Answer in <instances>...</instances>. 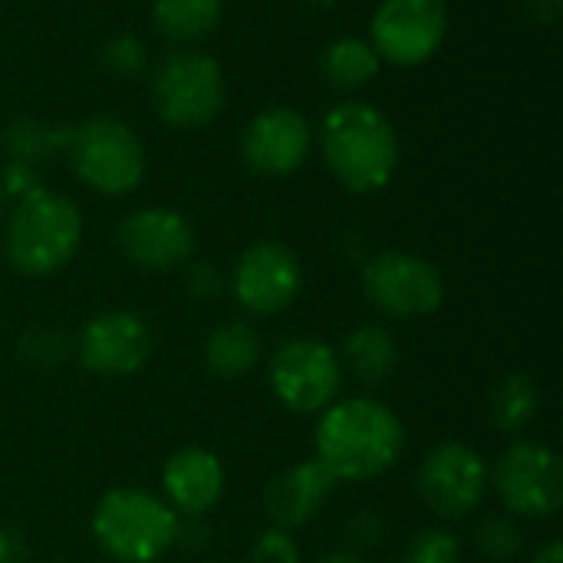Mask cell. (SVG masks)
I'll list each match as a JSON object with an SVG mask.
<instances>
[{
  "label": "cell",
  "instance_id": "cell-3",
  "mask_svg": "<svg viewBox=\"0 0 563 563\" xmlns=\"http://www.w3.org/2000/svg\"><path fill=\"white\" fill-rule=\"evenodd\" d=\"M82 241V218L79 208L49 191L36 188L16 201L7 221V261L23 277H49L63 271Z\"/></svg>",
  "mask_w": 563,
  "mask_h": 563
},
{
  "label": "cell",
  "instance_id": "cell-12",
  "mask_svg": "<svg viewBox=\"0 0 563 563\" xmlns=\"http://www.w3.org/2000/svg\"><path fill=\"white\" fill-rule=\"evenodd\" d=\"M300 287H303V271L297 254L274 241H261L247 247L231 271V294L254 317H271L287 310L300 297Z\"/></svg>",
  "mask_w": 563,
  "mask_h": 563
},
{
  "label": "cell",
  "instance_id": "cell-6",
  "mask_svg": "<svg viewBox=\"0 0 563 563\" xmlns=\"http://www.w3.org/2000/svg\"><path fill=\"white\" fill-rule=\"evenodd\" d=\"M152 102L165 125L201 129L224 109V73L208 53H168L152 76Z\"/></svg>",
  "mask_w": 563,
  "mask_h": 563
},
{
  "label": "cell",
  "instance_id": "cell-31",
  "mask_svg": "<svg viewBox=\"0 0 563 563\" xmlns=\"http://www.w3.org/2000/svg\"><path fill=\"white\" fill-rule=\"evenodd\" d=\"M23 558H26V544L20 531L10 525H0V563H23Z\"/></svg>",
  "mask_w": 563,
  "mask_h": 563
},
{
  "label": "cell",
  "instance_id": "cell-17",
  "mask_svg": "<svg viewBox=\"0 0 563 563\" xmlns=\"http://www.w3.org/2000/svg\"><path fill=\"white\" fill-rule=\"evenodd\" d=\"M333 488H336V482L330 478V472L317 459H310V462L290 465L267 485L264 511L274 521V528L297 531L320 515V508L327 505Z\"/></svg>",
  "mask_w": 563,
  "mask_h": 563
},
{
  "label": "cell",
  "instance_id": "cell-7",
  "mask_svg": "<svg viewBox=\"0 0 563 563\" xmlns=\"http://www.w3.org/2000/svg\"><path fill=\"white\" fill-rule=\"evenodd\" d=\"M366 300L396 320L429 317L445 303V280L439 267L409 251H379L363 267Z\"/></svg>",
  "mask_w": 563,
  "mask_h": 563
},
{
  "label": "cell",
  "instance_id": "cell-24",
  "mask_svg": "<svg viewBox=\"0 0 563 563\" xmlns=\"http://www.w3.org/2000/svg\"><path fill=\"white\" fill-rule=\"evenodd\" d=\"M475 548L488 561H511L525 548V531L511 515H488L475 528Z\"/></svg>",
  "mask_w": 563,
  "mask_h": 563
},
{
  "label": "cell",
  "instance_id": "cell-33",
  "mask_svg": "<svg viewBox=\"0 0 563 563\" xmlns=\"http://www.w3.org/2000/svg\"><path fill=\"white\" fill-rule=\"evenodd\" d=\"M531 563H563V544L561 541H551V544H544V548L534 554V561Z\"/></svg>",
  "mask_w": 563,
  "mask_h": 563
},
{
  "label": "cell",
  "instance_id": "cell-34",
  "mask_svg": "<svg viewBox=\"0 0 563 563\" xmlns=\"http://www.w3.org/2000/svg\"><path fill=\"white\" fill-rule=\"evenodd\" d=\"M320 563H363L356 554H350V551H336V554H327Z\"/></svg>",
  "mask_w": 563,
  "mask_h": 563
},
{
  "label": "cell",
  "instance_id": "cell-28",
  "mask_svg": "<svg viewBox=\"0 0 563 563\" xmlns=\"http://www.w3.org/2000/svg\"><path fill=\"white\" fill-rule=\"evenodd\" d=\"M251 563H300V544L290 538V531L267 528L251 548Z\"/></svg>",
  "mask_w": 563,
  "mask_h": 563
},
{
  "label": "cell",
  "instance_id": "cell-36",
  "mask_svg": "<svg viewBox=\"0 0 563 563\" xmlns=\"http://www.w3.org/2000/svg\"><path fill=\"white\" fill-rule=\"evenodd\" d=\"M3 208H7V191H3V185H0V214H3Z\"/></svg>",
  "mask_w": 563,
  "mask_h": 563
},
{
  "label": "cell",
  "instance_id": "cell-25",
  "mask_svg": "<svg viewBox=\"0 0 563 563\" xmlns=\"http://www.w3.org/2000/svg\"><path fill=\"white\" fill-rule=\"evenodd\" d=\"M102 66L112 76L135 79L148 66V46L132 33H115L102 43Z\"/></svg>",
  "mask_w": 563,
  "mask_h": 563
},
{
  "label": "cell",
  "instance_id": "cell-18",
  "mask_svg": "<svg viewBox=\"0 0 563 563\" xmlns=\"http://www.w3.org/2000/svg\"><path fill=\"white\" fill-rule=\"evenodd\" d=\"M396 363H399V343L379 323H363L343 340L340 366L353 373L363 386H379L383 379H389Z\"/></svg>",
  "mask_w": 563,
  "mask_h": 563
},
{
  "label": "cell",
  "instance_id": "cell-11",
  "mask_svg": "<svg viewBox=\"0 0 563 563\" xmlns=\"http://www.w3.org/2000/svg\"><path fill=\"white\" fill-rule=\"evenodd\" d=\"M416 485L432 515L442 521H462L485 501L488 465L472 445L442 442L422 459Z\"/></svg>",
  "mask_w": 563,
  "mask_h": 563
},
{
  "label": "cell",
  "instance_id": "cell-29",
  "mask_svg": "<svg viewBox=\"0 0 563 563\" xmlns=\"http://www.w3.org/2000/svg\"><path fill=\"white\" fill-rule=\"evenodd\" d=\"M0 185L7 191V198H26L30 191L40 188V175H36V165H26V162H7V168L0 172Z\"/></svg>",
  "mask_w": 563,
  "mask_h": 563
},
{
  "label": "cell",
  "instance_id": "cell-35",
  "mask_svg": "<svg viewBox=\"0 0 563 563\" xmlns=\"http://www.w3.org/2000/svg\"><path fill=\"white\" fill-rule=\"evenodd\" d=\"M307 7H317V10H327V7H336L340 0H303Z\"/></svg>",
  "mask_w": 563,
  "mask_h": 563
},
{
  "label": "cell",
  "instance_id": "cell-22",
  "mask_svg": "<svg viewBox=\"0 0 563 563\" xmlns=\"http://www.w3.org/2000/svg\"><path fill=\"white\" fill-rule=\"evenodd\" d=\"M541 412V386L528 373H508L492 393V422L505 435L525 432Z\"/></svg>",
  "mask_w": 563,
  "mask_h": 563
},
{
  "label": "cell",
  "instance_id": "cell-9",
  "mask_svg": "<svg viewBox=\"0 0 563 563\" xmlns=\"http://www.w3.org/2000/svg\"><path fill=\"white\" fill-rule=\"evenodd\" d=\"M277 402L300 416H320L336 402L343 366L333 346L320 340H287L267 369Z\"/></svg>",
  "mask_w": 563,
  "mask_h": 563
},
{
  "label": "cell",
  "instance_id": "cell-32",
  "mask_svg": "<svg viewBox=\"0 0 563 563\" xmlns=\"http://www.w3.org/2000/svg\"><path fill=\"white\" fill-rule=\"evenodd\" d=\"M563 0H528V16L541 26H554L561 20Z\"/></svg>",
  "mask_w": 563,
  "mask_h": 563
},
{
  "label": "cell",
  "instance_id": "cell-4",
  "mask_svg": "<svg viewBox=\"0 0 563 563\" xmlns=\"http://www.w3.org/2000/svg\"><path fill=\"white\" fill-rule=\"evenodd\" d=\"M181 518L168 501L139 492L112 488L92 511V538L115 563H155L175 548Z\"/></svg>",
  "mask_w": 563,
  "mask_h": 563
},
{
  "label": "cell",
  "instance_id": "cell-14",
  "mask_svg": "<svg viewBox=\"0 0 563 563\" xmlns=\"http://www.w3.org/2000/svg\"><path fill=\"white\" fill-rule=\"evenodd\" d=\"M313 148L310 119L290 106H271L257 112L241 139V155L247 168L267 178L294 175Z\"/></svg>",
  "mask_w": 563,
  "mask_h": 563
},
{
  "label": "cell",
  "instance_id": "cell-15",
  "mask_svg": "<svg viewBox=\"0 0 563 563\" xmlns=\"http://www.w3.org/2000/svg\"><path fill=\"white\" fill-rule=\"evenodd\" d=\"M119 251L142 271H172L191 261L195 228L172 208H142L119 224Z\"/></svg>",
  "mask_w": 563,
  "mask_h": 563
},
{
  "label": "cell",
  "instance_id": "cell-27",
  "mask_svg": "<svg viewBox=\"0 0 563 563\" xmlns=\"http://www.w3.org/2000/svg\"><path fill=\"white\" fill-rule=\"evenodd\" d=\"M402 563H462V544L445 528H426L412 538Z\"/></svg>",
  "mask_w": 563,
  "mask_h": 563
},
{
  "label": "cell",
  "instance_id": "cell-30",
  "mask_svg": "<svg viewBox=\"0 0 563 563\" xmlns=\"http://www.w3.org/2000/svg\"><path fill=\"white\" fill-rule=\"evenodd\" d=\"M185 284H188V294L195 300H214L221 294V277H218V271L211 264H195L188 271V280Z\"/></svg>",
  "mask_w": 563,
  "mask_h": 563
},
{
  "label": "cell",
  "instance_id": "cell-21",
  "mask_svg": "<svg viewBox=\"0 0 563 563\" xmlns=\"http://www.w3.org/2000/svg\"><path fill=\"white\" fill-rule=\"evenodd\" d=\"M379 66H383V59L376 56L373 43L360 40V36L333 40L323 49V59H320L323 79L330 86H336V89H360V86H366L369 79L379 76Z\"/></svg>",
  "mask_w": 563,
  "mask_h": 563
},
{
  "label": "cell",
  "instance_id": "cell-10",
  "mask_svg": "<svg viewBox=\"0 0 563 563\" xmlns=\"http://www.w3.org/2000/svg\"><path fill=\"white\" fill-rule=\"evenodd\" d=\"M449 33L445 0H383L369 23V43L393 66L429 63Z\"/></svg>",
  "mask_w": 563,
  "mask_h": 563
},
{
  "label": "cell",
  "instance_id": "cell-19",
  "mask_svg": "<svg viewBox=\"0 0 563 563\" xmlns=\"http://www.w3.org/2000/svg\"><path fill=\"white\" fill-rule=\"evenodd\" d=\"M261 360V336L244 320H228L214 327L205 340V366L218 379H241Z\"/></svg>",
  "mask_w": 563,
  "mask_h": 563
},
{
  "label": "cell",
  "instance_id": "cell-26",
  "mask_svg": "<svg viewBox=\"0 0 563 563\" xmlns=\"http://www.w3.org/2000/svg\"><path fill=\"white\" fill-rule=\"evenodd\" d=\"M20 356L33 366H59L66 356H69V340L66 333H59L56 327H30L23 336H20Z\"/></svg>",
  "mask_w": 563,
  "mask_h": 563
},
{
  "label": "cell",
  "instance_id": "cell-20",
  "mask_svg": "<svg viewBox=\"0 0 563 563\" xmlns=\"http://www.w3.org/2000/svg\"><path fill=\"white\" fill-rule=\"evenodd\" d=\"M224 0H155L152 23L172 43H198L221 23Z\"/></svg>",
  "mask_w": 563,
  "mask_h": 563
},
{
  "label": "cell",
  "instance_id": "cell-2",
  "mask_svg": "<svg viewBox=\"0 0 563 563\" xmlns=\"http://www.w3.org/2000/svg\"><path fill=\"white\" fill-rule=\"evenodd\" d=\"M320 148L333 178L353 195L383 191L399 168L396 125L366 99L340 102L323 115Z\"/></svg>",
  "mask_w": 563,
  "mask_h": 563
},
{
  "label": "cell",
  "instance_id": "cell-8",
  "mask_svg": "<svg viewBox=\"0 0 563 563\" xmlns=\"http://www.w3.org/2000/svg\"><path fill=\"white\" fill-rule=\"evenodd\" d=\"M492 485L511 518H551L563 505L561 459L534 439H521L501 452Z\"/></svg>",
  "mask_w": 563,
  "mask_h": 563
},
{
  "label": "cell",
  "instance_id": "cell-13",
  "mask_svg": "<svg viewBox=\"0 0 563 563\" xmlns=\"http://www.w3.org/2000/svg\"><path fill=\"white\" fill-rule=\"evenodd\" d=\"M152 346V327L139 313L106 310L82 323L73 350L96 376H132L148 363Z\"/></svg>",
  "mask_w": 563,
  "mask_h": 563
},
{
  "label": "cell",
  "instance_id": "cell-23",
  "mask_svg": "<svg viewBox=\"0 0 563 563\" xmlns=\"http://www.w3.org/2000/svg\"><path fill=\"white\" fill-rule=\"evenodd\" d=\"M69 142V129L63 125H46L36 119H16L7 125L3 132V148L13 162H26L36 165L43 158H49L56 148H63Z\"/></svg>",
  "mask_w": 563,
  "mask_h": 563
},
{
  "label": "cell",
  "instance_id": "cell-16",
  "mask_svg": "<svg viewBox=\"0 0 563 563\" xmlns=\"http://www.w3.org/2000/svg\"><path fill=\"white\" fill-rule=\"evenodd\" d=\"M162 492L178 518H205L224 495V465L211 449L185 445L165 462Z\"/></svg>",
  "mask_w": 563,
  "mask_h": 563
},
{
  "label": "cell",
  "instance_id": "cell-5",
  "mask_svg": "<svg viewBox=\"0 0 563 563\" xmlns=\"http://www.w3.org/2000/svg\"><path fill=\"white\" fill-rule=\"evenodd\" d=\"M66 148L76 178L99 195H129L145 178L142 139L112 115H92L69 129Z\"/></svg>",
  "mask_w": 563,
  "mask_h": 563
},
{
  "label": "cell",
  "instance_id": "cell-1",
  "mask_svg": "<svg viewBox=\"0 0 563 563\" xmlns=\"http://www.w3.org/2000/svg\"><path fill=\"white\" fill-rule=\"evenodd\" d=\"M313 449L333 482H369L402 459L406 429L379 399H340L320 412Z\"/></svg>",
  "mask_w": 563,
  "mask_h": 563
}]
</instances>
